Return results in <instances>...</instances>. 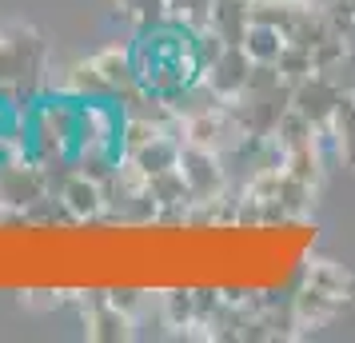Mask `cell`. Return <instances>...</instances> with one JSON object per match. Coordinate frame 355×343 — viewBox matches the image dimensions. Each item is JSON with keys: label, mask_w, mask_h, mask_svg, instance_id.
Instances as JSON below:
<instances>
[{"label": "cell", "mask_w": 355, "mask_h": 343, "mask_svg": "<svg viewBox=\"0 0 355 343\" xmlns=\"http://www.w3.org/2000/svg\"><path fill=\"white\" fill-rule=\"evenodd\" d=\"M180 172H184V180H188L192 204H211V200L224 196V184H227L224 152L184 144V152H180Z\"/></svg>", "instance_id": "cell-1"}, {"label": "cell", "mask_w": 355, "mask_h": 343, "mask_svg": "<svg viewBox=\"0 0 355 343\" xmlns=\"http://www.w3.org/2000/svg\"><path fill=\"white\" fill-rule=\"evenodd\" d=\"M44 196H52L49 172L33 160H17L0 172V204L12 212H28L33 204H40Z\"/></svg>", "instance_id": "cell-2"}, {"label": "cell", "mask_w": 355, "mask_h": 343, "mask_svg": "<svg viewBox=\"0 0 355 343\" xmlns=\"http://www.w3.org/2000/svg\"><path fill=\"white\" fill-rule=\"evenodd\" d=\"M52 196L64 204L72 220H100V216L108 212V192H104V184L92 180V176H84V172H76V168L52 188Z\"/></svg>", "instance_id": "cell-3"}, {"label": "cell", "mask_w": 355, "mask_h": 343, "mask_svg": "<svg viewBox=\"0 0 355 343\" xmlns=\"http://www.w3.org/2000/svg\"><path fill=\"white\" fill-rule=\"evenodd\" d=\"M248 72H252V56L243 52V44H227L208 68H204V84L216 100H236L248 88Z\"/></svg>", "instance_id": "cell-4"}, {"label": "cell", "mask_w": 355, "mask_h": 343, "mask_svg": "<svg viewBox=\"0 0 355 343\" xmlns=\"http://www.w3.org/2000/svg\"><path fill=\"white\" fill-rule=\"evenodd\" d=\"M339 96H343V88H339L331 76L311 72L307 80H300L295 88H291V108L304 112L315 128H327V120H331V112H336Z\"/></svg>", "instance_id": "cell-5"}, {"label": "cell", "mask_w": 355, "mask_h": 343, "mask_svg": "<svg viewBox=\"0 0 355 343\" xmlns=\"http://www.w3.org/2000/svg\"><path fill=\"white\" fill-rule=\"evenodd\" d=\"M144 192L156 200L160 220H184V224H188V212H192V192H188V180H184V172H180V168H168V172L148 176Z\"/></svg>", "instance_id": "cell-6"}, {"label": "cell", "mask_w": 355, "mask_h": 343, "mask_svg": "<svg viewBox=\"0 0 355 343\" xmlns=\"http://www.w3.org/2000/svg\"><path fill=\"white\" fill-rule=\"evenodd\" d=\"M88 340L96 343H120V340H132V311L116 308L112 299H100V304H92V311H88Z\"/></svg>", "instance_id": "cell-7"}, {"label": "cell", "mask_w": 355, "mask_h": 343, "mask_svg": "<svg viewBox=\"0 0 355 343\" xmlns=\"http://www.w3.org/2000/svg\"><path fill=\"white\" fill-rule=\"evenodd\" d=\"M180 152H184V144H180L172 132H156L148 144H140L132 156H124L128 164H136L144 176H156V172H168V168H180Z\"/></svg>", "instance_id": "cell-8"}, {"label": "cell", "mask_w": 355, "mask_h": 343, "mask_svg": "<svg viewBox=\"0 0 355 343\" xmlns=\"http://www.w3.org/2000/svg\"><path fill=\"white\" fill-rule=\"evenodd\" d=\"M339 308H343L339 295H327V292H320V288H311V283H304L300 292L291 295V319H295V327H320V324H327Z\"/></svg>", "instance_id": "cell-9"}, {"label": "cell", "mask_w": 355, "mask_h": 343, "mask_svg": "<svg viewBox=\"0 0 355 343\" xmlns=\"http://www.w3.org/2000/svg\"><path fill=\"white\" fill-rule=\"evenodd\" d=\"M92 68H96V76L104 80V88L112 96H120L132 84H140L136 80V64H132V49H120V44H108L104 52H96L92 56Z\"/></svg>", "instance_id": "cell-10"}, {"label": "cell", "mask_w": 355, "mask_h": 343, "mask_svg": "<svg viewBox=\"0 0 355 343\" xmlns=\"http://www.w3.org/2000/svg\"><path fill=\"white\" fill-rule=\"evenodd\" d=\"M240 44H243V52L252 56V64H275V60H279V52H284V44H288V36L279 33L275 24L252 20Z\"/></svg>", "instance_id": "cell-11"}, {"label": "cell", "mask_w": 355, "mask_h": 343, "mask_svg": "<svg viewBox=\"0 0 355 343\" xmlns=\"http://www.w3.org/2000/svg\"><path fill=\"white\" fill-rule=\"evenodd\" d=\"M208 24L224 36L227 44H240L248 24H252V0H216Z\"/></svg>", "instance_id": "cell-12"}, {"label": "cell", "mask_w": 355, "mask_h": 343, "mask_svg": "<svg viewBox=\"0 0 355 343\" xmlns=\"http://www.w3.org/2000/svg\"><path fill=\"white\" fill-rule=\"evenodd\" d=\"M327 132H331V144H336V156L343 164L355 168V100L343 92L336 104V112L327 120Z\"/></svg>", "instance_id": "cell-13"}, {"label": "cell", "mask_w": 355, "mask_h": 343, "mask_svg": "<svg viewBox=\"0 0 355 343\" xmlns=\"http://www.w3.org/2000/svg\"><path fill=\"white\" fill-rule=\"evenodd\" d=\"M284 172H288L291 180L320 184V180H323V148H320V140L291 148L288 156H284Z\"/></svg>", "instance_id": "cell-14"}, {"label": "cell", "mask_w": 355, "mask_h": 343, "mask_svg": "<svg viewBox=\"0 0 355 343\" xmlns=\"http://www.w3.org/2000/svg\"><path fill=\"white\" fill-rule=\"evenodd\" d=\"M307 283L320 288V292H327V295L347 299V292H352V272H347L343 263H336V260H315L311 267H307Z\"/></svg>", "instance_id": "cell-15"}, {"label": "cell", "mask_w": 355, "mask_h": 343, "mask_svg": "<svg viewBox=\"0 0 355 343\" xmlns=\"http://www.w3.org/2000/svg\"><path fill=\"white\" fill-rule=\"evenodd\" d=\"M275 68H279V80L288 84V88H295L300 80H307L311 72H315V60H311V49H304V44H284V52H279V60H275Z\"/></svg>", "instance_id": "cell-16"}, {"label": "cell", "mask_w": 355, "mask_h": 343, "mask_svg": "<svg viewBox=\"0 0 355 343\" xmlns=\"http://www.w3.org/2000/svg\"><path fill=\"white\" fill-rule=\"evenodd\" d=\"M279 204L288 208L291 220H300V216L311 212V204H315V184H304V180H291L288 172H284V188H279Z\"/></svg>", "instance_id": "cell-17"}, {"label": "cell", "mask_w": 355, "mask_h": 343, "mask_svg": "<svg viewBox=\"0 0 355 343\" xmlns=\"http://www.w3.org/2000/svg\"><path fill=\"white\" fill-rule=\"evenodd\" d=\"M211 4L216 0H164V12L168 20H180L188 28H204L211 20Z\"/></svg>", "instance_id": "cell-18"}, {"label": "cell", "mask_w": 355, "mask_h": 343, "mask_svg": "<svg viewBox=\"0 0 355 343\" xmlns=\"http://www.w3.org/2000/svg\"><path fill=\"white\" fill-rule=\"evenodd\" d=\"M168 324L192 327L196 324V292H172L168 295Z\"/></svg>", "instance_id": "cell-19"}, {"label": "cell", "mask_w": 355, "mask_h": 343, "mask_svg": "<svg viewBox=\"0 0 355 343\" xmlns=\"http://www.w3.org/2000/svg\"><path fill=\"white\" fill-rule=\"evenodd\" d=\"M108 299H112L116 308L132 311V315H136V308H140V292H136V288H124V292H120V288H116V292L108 295Z\"/></svg>", "instance_id": "cell-20"}]
</instances>
